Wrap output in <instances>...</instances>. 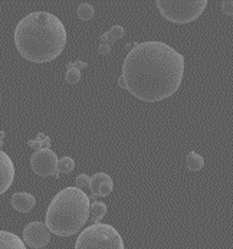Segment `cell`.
I'll use <instances>...</instances> for the list:
<instances>
[{"mask_svg":"<svg viewBox=\"0 0 233 249\" xmlns=\"http://www.w3.org/2000/svg\"><path fill=\"white\" fill-rule=\"evenodd\" d=\"M184 76V56L160 40L134 45L127 53L121 79L137 100L157 103L170 98L181 85Z\"/></svg>","mask_w":233,"mask_h":249,"instance_id":"obj_1","label":"cell"},{"mask_svg":"<svg viewBox=\"0 0 233 249\" xmlns=\"http://www.w3.org/2000/svg\"><path fill=\"white\" fill-rule=\"evenodd\" d=\"M67 39V29L62 20L48 12L29 13L15 29L18 52L35 64L56 59L65 48Z\"/></svg>","mask_w":233,"mask_h":249,"instance_id":"obj_2","label":"cell"},{"mask_svg":"<svg viewBox=\"0 0 233 249\" xmlns=\"http://www.w3.org/2000/svg\"><path fill=\"white\" fill-rule=\"evenodd\" d=\"M90 197L78 187L58 192L46 211V228L58 236H72L90 217Z\"/></svg>","mask_w":233,"mask_h":249,"instance_id":"obj_3","label":"cell"},{"mask_svg":"<svg viewBox=\"0 0 233 249\" xmlns=\"http://www.w3.org/2000/svg\"><path fill=\"white\" fill-rule=\"evenodd\" d=\"M73 249H125V247L114 226L94 223L79 233Z\"/></svg>","mask_w":233,"mask_h":249,"instance_id":"obj_4","label":"cell"},{"mask_svg":"<svg viewBox=\"0 0 233 249\" xmlns=\"http://www.w3.org/2000/svg\"><path fill=\"white\" fill-rule=\"evenodd\" d=\"M161 16L173 23H190L199 19L207 6V0H159Z\"/></svg>","mask_w":233,"mask_h":249,"instance_id":"obj_5","label":"cell"},{"mask_svg":"<svg viewBox=\"0 0 233 249\" xmlns=\"http://www.w3.org/2000/svg\"><path fill=\"white\" fill-rule=\"evenodd\" d=\"M31 167L37 176H61L58 173V157L51 148L36 150L31 157Z\"/></svg>","mask_w":233,"mask_h":249,"instance_id":"obj_6","label":"cell"},{"mask_svg":"<svg viewBox=\"0 0 233 249\" xmlns=\"http://www.w3.org/2000/svg\"><path fill=\"white\" fill-rule=\"evenodd\" d=\"M22 241L25 242V245H28L31 248L40 249L45 245H48V242L51 241V232L45 223L31 222L23 229V239Z\"/></svg>","mask_w":233,"mask_h":249,"instance_id":"obj_7","label":"cell"},{"mask_svg":"<svg viewBox=\"0 0 233 249\" xmlns=\"http://www.w3.org/2000/svg\"><path fill=\"white\" fill-rule=\"evenodd\" d=\"M15 178V166L12 159L0 150V195L6 193Z\"/></svg>","mask_w":233,"mask_h":249,"instance_id":"obj_8","label":"cell"},{"mask_svg":"<svg viewBox=\"0 0 233 249\" xmlns=\"http://www.w3.org/2000/svg\"><path fill=\"white\" fill-rule=\"evenodd\" d=\"M90 189L94 196H109L114 189V181L109 175L107 173H95L92 178H90Z\"/></svg>","mask_w":233,"mask_h":249,"instance_id":"obj_9","label":"cell"},{"mask_svg":"<svg viewBox=\"0 0 233 249\" xmlns=\"http://www.w3.org/2000/svg\"><path fill=\"white\" fill-rule=\"evenodd\" d=\"M12 206L15 211L20 212V213H28L31 212L36 205V199L34 195L28 193V192H18L12 196L10 199Z\"/></svg>","mask_w":233,"mask_h":249,"instance_id":"obj_10","label":"cell"},{"mask_svg":"<svg viewBox=\"0 0 233 249\" xmlns=\"http://www.w3.org/2000/svg\"><path fill=\"white\" fill-rule=\"evenodd\" d=\"M0 249H26L25 242L9 231H0Z\"/></svg>","mask_w":233,"mask_h":249,"instance_id":"obj_11","label":"cell"},{"mask_svg":"<svg viewBox=\"0 0 233 249\" xmlns=\"http://www.w3.org/2000/svg\"><path fill=\"white\" fill-rule=\"evenodd\" d=\"M124 34H125V29L121 25H115L108 32H105V34H102L100 36V42L105 43V45H112L115 40L121 39L124 36Z\"/></svg>","mask_w":233,"mask_h":249,"instance_id":"obj_12","label":"cell"},{"mask_svg":"<svg viewBox=\"0 0 233 249\" xmlns=\"http://www.w3.org/2000/svg\"><path fill=\"white\" fill-rule=\"evenodd\" d=\"M186 166L190 172H199L204 166V159L200 156L199 153L190 151L186 157Z\"/></svg>","mask_w":233,"mask_h":249,"instance_id":"obj_13","label":"cell"},{"mask_svg":"<svg viewBox=\"0 0 233 249\" xmlns=\"http://www.w3.org/2000/svg\"><path fill=\"white\" fill-rule=\"evenodd\" d=\"M107 205L102 202H94L92 205H90V216L94 222H100L101 219L107 214Z\"/></svg>","mask_w":233,"mask_h":249,"instance_id":"obj_14","label":"cell"},{"mask_svg":"<svg viewBox=\"0 0 233 249\" xmlns=\"http://www.w3.org/2000/svg\"><path fill=\"white\" fill-rule=\"evenodd\" d=\"M28 145L32 147V148H36V150L49 148V145H51V137H48L45 133H39V134L36 136V139L28 142Z\"/></svg>","mask_w":233,"mask_h":249,"instance_id":"obj_15","label":"cell"},{"mask_svg":"<svg viewBox=\"0 0 233 249\" xmlns=\"http://www.w3.org/2000/svg\"><path fill=\"white\" fill-rule=\"evenodd\" d=\"M76 15L82 20H91L94 18V15H95V9L91 4H88V3H82L76 9Z\"/></svg>","mask_w":233,"mask_h":249,"instance_id":"obj_16","label":"cell"},{"mask_svg":"<svg viewBox=\"0 0 233 249\" xmlns=\"http://www.w3.org/2000/svg\"><path fill=\"white\" fill-rule=\"evenodd\" d=\"M73 169H75V161L72 157L65 156L62 159H58V173L59 175L61 173H67L68 175V173L73 172Z\"/></svg>","mask_w":233,"mask_h":249,"instance_id":"obj_17","label":"cell"},{"mask_svg":"<svg viewBox=\"0 0 233 249\" xmlns=\"http://www.w3.org/2000/svg\"><path fill=\"white\" fill-rule=\"evenodd\" d=\"M65 79L69 84H78L81 81V71L75 70V68H67Z\"/></svg>","mask_w":233,"mask_h":249,"instance_id":"obj_18","label":"cell"},{"mask_svg":"<svg viewBox=\"0 0 233 249\" xmlns=\"http://www.w3.org/2000/svg\"><path fill=\"white\" fill-rule=\"evenodd\" d=\"M75 181H76V187L78 189H90V176H87V175H79L78 178H75Z\"/></svg>","mask_w":233,"mask_h":249,"instance_id":"obj_19","label":"cell"},{"mask_svg":"<svg viewBox=\"0 0 233 249\" xmlns=\"http://www.w3.org/2000/svg\"><path fill=\"white\" fill-rule=\"evenodd\" d=\"M222 12L225 13V15H232L233 13V1L232 0H225V1H222Z\"/></svg>","mask_w":233,"mask_h":249,"instance_id":"obj_20","label":"cell"},{"mask_svg":"<svg viewBox=\"0 0 233 249\" xmlns=\"http://www.w3.org/2000/svg\"><path fill=\"white\" fill-rule=\"evenodd\" d=\"M87 67H88V62H85V61H75V62H71L67 68H75V70L81 71L82 68H87Z\"/></svg>","mask_w":233,"mask_h":249,"instance_id":"obj_21","label":"cell"},{"mask_svg":"<svg viewBox=\"0 0 233 249\" xmlns=\"http://www.w3.org/2000/svg\"><path fill=\"white\" fill-rule=\"evenodd\" d=\"M111 46H112V45L100 43V46H98V52H100L101 55H108V53L111 52Z\"/></svg>","mask_w":233,"mask_h":249,"instance_id":"obj_22","label":"cell"},{"mask_svg":"<svg viewBox=\"0 0 233 249\" xmlns=\"http://www.w3.org/2000/svg\"><path fill=\"white\" fill-rule=\"evenodd\" d=\"M4 137H6V133H4L3 130H0V147L3 145V140H4Z\"/></svg>","mask_w":233,"mask_h":249,"instance_id":"obj_23","label":"cell"}]
</instances>
